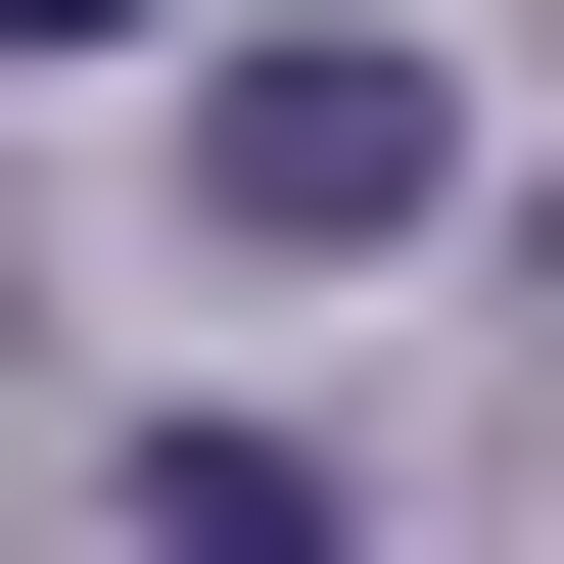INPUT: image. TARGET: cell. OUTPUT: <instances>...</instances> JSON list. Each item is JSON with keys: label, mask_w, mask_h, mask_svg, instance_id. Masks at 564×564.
Instances as JSON below:
<instances>
[{"label": "cell", "mask_w": 564, "mask_h": 564, "mask_svg": "<svg viewBox=\"0 0 564 564\" xmlns=\"http://www.w3.org/2000/svg\"><path fill=\"white\" fill-rule=\"evenodd\" d=\"M0 47H141V0H0Z\"/></svg>", "instance_id": "3957f363"}, {"label": "cell", "mask_w": 564, "mask_h": 564, "mask_svg": "<svg viewBox=\"0 0 564 564\" xmlns=\"http://www.w3.org/2000/svg\"><path fill=\"white\" fill-rule=\"evenodd\" d=\"M423 188H470V95H423V47H188V236H423Z\"/></svg>", "instance_id": "6da1fadb"}, {"label": "cell", "mask_w": 564, "mask_h": 564, "mask_svg": "<svg viewBox=\"0 0 564 564\" xmlns=\"http://www.w3.org/2000/svg\"><path fill=\"white\" fill-rule=\"evenodd\" d=\"M141 564H329V470L282 423H141Z\"/></svg>", "instance_id": "7a4b0ae2"}]
</instances>
